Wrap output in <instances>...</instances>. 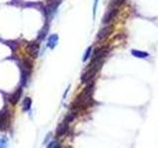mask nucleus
<instances>
[{
  "instance_id": "obj_11",
  "label": "nucleus",
  "mask_w": 158,
  "mask_h": 148,
  "mask_svg": "<svg viewBox=\"0 0 158 148\" xmlns=\"http://www.w3.org/2000/svg\"><path fill=\"white\" fill-rule=\"evenodd\" d=\"M75 117V116L73 115V113H69V115L66 117V118H65V121L66 122H70V121H73V118Z\"/></svg>"
},
{
  "instance_id": "obj_5",
  "label": "nucleus",
  "mask_w": 158,
  "mask_h": 148,
  "mask_svg": "<svg viewBox=\"0 0 158 148\" xmlns=\"http://www.w3.org/2000/svg\"><path fill=\"white\" fill-rule=\"evenodd\" d=\"M68 130V125L66 121H64L62 123L58 125L57 130H56V136L57 137H60L62 135H64L66 133V131Z\"/></svg>"
},
{
  "instance_id": "obj_2",
  "label": "nucleus",
  "mask_w": 158,
  "mask_h": 148,
  "mask_svg": "<svg viewBox=\"0 0 158 148\" xmlns=\"http://www.w3.org/2000/svg\"><path fill=\"white\" fill-rule=\"evenodd\" d=\"M28 51L32 56H34V58L36 57L39 52V43L37 41L30 43L28 44Z\"/></svg>"
},
{
  "instance_id": "obj_4",
  "label": "nucleus",
  "mask_w": 158,
  "mask_h": 148,
  "mask_svg": "<svg viewBox=\"0 0 158 148\" xmlns=\"http://www.w3.org/2000/svg\"><path fill=\"white\" fill-rule=\"evenodd\" d=\"M22 95V89L18 88L16 91H15L13 94H11L9 97V102L12 104V105H16L18 103V101L20 100V97Z\"/></svg>"
},
{
  "instance_id": "obj_10",
  "label": "nucleus",
  "mask_w": 158,
  "mask_h": 148,
  "mask_svg": "<svg viewBox=\"0 0 158 148\" xmlns=\"http://www.w3.org/2000/svg\"><path fill=\"white\" fill-rule=\"evenodd\" d=\"M56 42H57V36H56V35H53V36H52L51 38H49L48 47H53L54 44L56 43Z\"/></svg>"
},
{
  "instance_id": "obj_8",
  "label": "nucleus",
  "mask_w": 158,
  "mask_h": 148,
  "mask_svg": "<svg viewBox=\"0 0 158 148\" xmlns=\"http://www.w3.org/2000/svg\"><path fill=\"white\" fill-rule=\"evenodd\" d=\"M59 3H60V0H48V7H51L52 9H56Z\"/></svg>"
},
{
  "instance_id": "obj_7",
  "label": "nucleus",
  "mask_w": 158,
  "mask_h": 148,
  "mask_svg": "<svg viewBox=\"0 0 158 148\" xmlns=\"http://www.w3.org/2000/svg\"><path fill=\"white\" fill-rule=\"evenodd\" d=\"M131 54L132 56H135V57H138V58H145L149 56L147 52H143L140 51H137V49H133V51H131Z\"/></svg>"
},
{
  "instance_id": "obj_6",
  "label": "nucleus",
  "mask_w": 158,
  "mask_h": 148,
  "mask_svg": "<svg viewBox=\"0 0 158 148\" xmlns=\"http://www.w3.org/2000/svg\"><path fill=\"white\" fill-rule=\"evenodd\" d=\"M112 31V28L111 27H105L103 30H101L100 33L98 35V39H104L105 37H107L109 34L111 33Z\"/></svg>"
},
{
  "instance_id": "obj_12",
  "label": "nucleus",
  "mask_w": 158,
  "mask_h": 148,
  "mask_svg": "<svg viewBox=\"0 0 158 148\" xmlns=\"http://www.w3.org/2000/svg\"><path fill=\"white\" fill-rule=\"evenodd\" d=\"M90 52H91V47H89V48L87 49V51H86V53H85V56H84V57H83V60H84V61L87 60V58H88V56H89V54H90Z\"/></svg>"
},
{
  "instance_id": "obj_9",
  "label": "nucleus",
  "mask_w": 158,
  "mask_h": 148,
  "mask_svg": "<svg viewBox=\"0 0 158 148\" xmlns=\"http://www.w3.org/2000/svg\"><path fill=\"white\" fill-rule=\"evenodd\" d=\"M24 107H23V109H24V111H28L29 109H30V107H31V105H32V101H31V99L30 98H26L25 99V101H24Z\"/></svg>"
},
{
  "instance_id": "obj_13",
  "label": "nucleus",
  "mask_w": 158,
  "mask_h": 148,
  "mask_svg": "<svg viewBox=\"0 0 158 148\" xmlns=\"http://www.w3.org/2000/svg\"><path fill=\"white\" fill-rule=\"evenodd\" d=\"M120 1H122V0H120Z\"/></svg>"
},
{
  "instance_id": "obj_3",
  "label": "nucleus",
  "mask_w": 158,
  "mask_h": 148,
  "mask_svg": "<svg viewBox=\"0 0 158 148\" xmlns=\"http://www.w3.org/2000/svg\"><path fill=\"white\" fill-rule=\"evenodd\" d=\"M118 13V9L117 8H114V9H110L109 11L106 13L105 17H104L103 22L105 24H109L112 20H114V18L116 17V15Z\"/></svg>"
},
{
  "instance_id": "obj_1",
  "label": "nucleus",
  "mask_w": 158,
  "mask_h": 148,
  "mask_svg": "<svg viewBox=\"0 0 158 148\" xmlns=\"http://www.w3.org/2000/svg\"><path fill=\"white\" fill-rule=\"evenodd\" d=\"M9 125V113L7 111L0 113V130H5Z\"/></svg>"
}]
</instances>
